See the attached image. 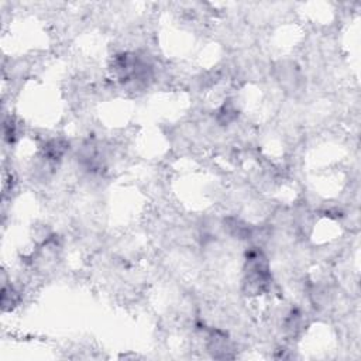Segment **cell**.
Segmentation results:
<instances>
[{"mask_svg":"<svg viewBox=\"0 0 361 361\" xmlns=\"http://www.w3.org/2000/svg\"><path fill=\"white\" fill-rule=\"evenodd\" d=\"M244 285L250 293H261L269 285L268 262L264 254L258 250H251L245 261Z\"/></svg>","mask_w":361,"mask_h":361,"instance_id":"6da1fadb","label":"cell"}]
</instances>
